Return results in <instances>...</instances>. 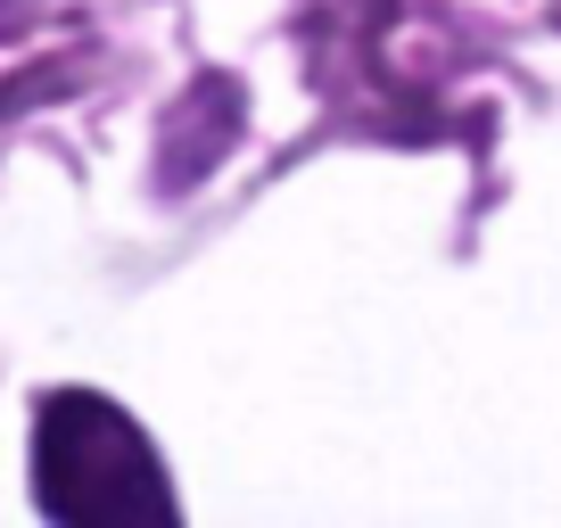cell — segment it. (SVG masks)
<instances>
[{
	"mask_svg": "<svg viewBox=\"0 0 561 528\" xmlns=\"http://www.w3.org/2000/svg\"><path fill=\"white\" fill-rule=\"evenodd\" d=\"M34 504L67 528H133L182 520L158 446L116 397L100 388H50L34 413Z\"/></svg>",
	"mask_w": 561,
	"mask_h": 528,
	"instance_id": "obj_1",
	"label": "cell"
}]
</instances>
